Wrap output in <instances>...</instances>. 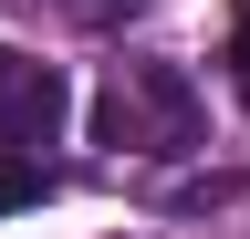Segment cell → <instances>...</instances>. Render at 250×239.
Returning a JSON list of instances; mask_svg holds the SVG:
<instances>
[{
	"label": "cell",
	"mask_w": 250,
	"mask_h": 239,
	"mask_svg": "<svg viewBox=\"0 0 250 239\" xmlns=\"http://www.w3.org/2000/svg\"><path fill=\"white\" fill-rule=\"evenodd\" d=\"M208 135V104L177 63H115L94 83V146L115 156H198Z\"/></svg>",
	"instance_id": "6da1fadb"
},
{
	"label": "cell",
	"mask_w": 250,
	"mask_h": 239,
	"mask_svg": "<svg viewBox=\"0 0 250 239\" xmlns=\"http://www.w3.org/2000/svg\"><path fill=\"white\" fill-rule=\"evenodd\" d=\"M62 114H73V83H62L42 52L0 42V146H31V156H42V146L62 135Z\"/></svg>",
	"instance_id": "7a4b0ae2"
},
{
	"label": "cell",
	"mask_w": 250,
	"mask_h": 239,
	"mask_svg": "<svg viewBox=\"0 0 250 239\" xmlns=\"http://www.w3.org/2000/svg\"><path fill=\"white\" fill-rule=\"evenodd\" d=\"M52 198V166L31 156V146H0V219H11V208H42Z\"/></svg>",
	"instance_id": "3957f363"
},
{
	"label": "cell",
	"mask_w": 250,
	"mask_h": 239,
	"mask_svg": "<svg viewBox=\"0 0 250 239\" xmlns=\"http://www.w3.org/2000/svg\"><path fill=\"white\" fill-rule=\"evenodd\" d=\"M62 11H73V21H83V32H115V21H136V11H146V0H62Z\"/></svg>",
	"instance_id": "277c9868"
},
{
	"label": "cell",
	"mask_w": 250,
	"mask_h": 239,
	"mask_svg": "<svg viewBox=\"0 0 250 239\" xmlns=\"http://www.w3.org/2000/svg\"><path fill=\"white\" fill-rule=\"evenodd\" d=\"M229 63H240V94H250V0H240V42H229Z\"/></svg>",
	"instance_id": "5b68a950"
}]
</instances>
